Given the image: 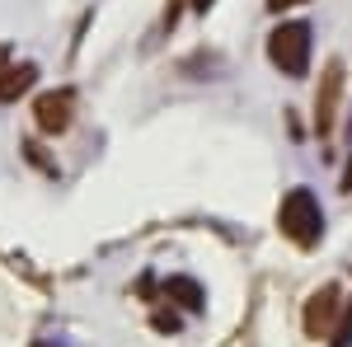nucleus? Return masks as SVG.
Wrapping results in <instances>:
<instances>
[{
	"mask_svg": "<svg viewBox=\"0 0 352 347\" xmlns=\"http://www.w3.org/2000/svg\"><path fill=\"white\" fill-rule=\"evenodd\" d=\"M277 230L296 244V249L320 244V235H324V212H320V202H315L310 188H292V192L282 197V207H277Z\"/></svg>",
	"mask_w": 352,
	"mask_h": 347,
	"instance_id": "nucleus-1",
	"label": "nucleus"
},
{
	"mask_svg": "<svg viewBox=\"0 0 352 347\" xmlns=\"http://www.w3.org/2000/svg\"><path fill=\"white\" fill-rule=\"evenodd\" d=\"M268 56H272V66H277L282 76H305V66H310V28L305 24L272 28Z\"/></svg>",
	"mask_w": 352,
	"mask_h": 347,
	"instance_id": "nucleus-2",
	"label": "nucleus"
},
{
	"mask_svg": "<svg viewBox=\"0 0 352 347\" xmlns=\"http://www.w3.org/2000/svg\"><path fill=\"white\" fill-rule=\"evenodd\" d=\"M338 94H343V66L333 61L324 71V85H320V99H315V127L329 132L333 127V113H338Z\"/></svg>",
	"mask_w": 352,
	"mask_h": 347,
	"instance_id": "nucleus-3",
	"label": "nucleus"
},
{
	"mask_svg": "<svg viewBox=\"0 0 352 347\" xmlns=\"http://www.w3.org/2000/svg\"><path fill=\"white\" fill-rule=\"evenodd\" d=\"M343 300H338V287H324V291L310 295V305H305V333L310 338H320L329 324H333V310H338Z\"/></svg>",
	"mask_w": 352,
	"mask_h": 347,
	"instance_id": "nucleus-4",
	"label": "nucleus"
},
{
	"mask_svg": "<svg viewBox=\"0 0 352 347\" xmlns=\"http://www.w3.org/2000/svg\"><path fill=\"white\" fill-rule=\"evenodd\" d=\"M33 113H38V127H43V132H66V127H71V94H66V89H61V94H43Z\"/></svg>",
	"mask_w": 352,
	"mask_h": 347,
	"instance_id": "nucleus-5",
	"label": "nucleus"
},
{
	"mask_svg": "<svg viewBox=\"0 0 352 347\" xmlns=\"http://www.w3.org/2000/svg\"><path fill=\"white\" fill-rule=\"evenodd\" d=\"M33 80H38V71H33L28 61L24 66H5V71H0V104H14L19 94H28Z\"/></svg>",
	"mask_w": 352,
	"mask_h": 347,
	"instance_id": "nucleus-6",
	"label": "nucleus"
},
{
	"mask_svg": "<svg viewBox=\"0 0 352 347\" xmlns=\"http://www.w3.org/2000/svg\"><path fill=\"white\" fill-rule=\"evenodd\" d=\"M169 295H179L188 310H202V291H197V282H188V277H169V287H164Z\"/></svg>",
	"mask_w": 352,
	"mask_h": 347,
	"instance_id": "nucleus-7",
	"label": "nucleus"
},
{
	"mask_svg": "<svg viewBox=\"0 0 352 347\" xmlns=\"http://www.w3.org/2000/svg\"><path fill=\"white\" fill-rule=\"evenodd\" d=\"M333 343H338V347H348V343H352V305H348V320L333 328Z\"/></svg>",
	"mask_w": 352,
	"mask_h": 347,
	"instance_id": "nucleus-8",
	"label": "nucleus"
},
{
	"mask_svg": "<svg viewBox=\"0 0 352 347\" xmlns=\"http://www.w3.org/2000/svg\"><path fill=\"white\" fill-rule=\"evenodd\" d=\"M272 10H287V5H300V0H268Z\"/></svg>",
	"mask_w": 352,
	"mask_h": 347,
	"instance_id": "nucleus-9",
	"label": "nucleus"
},
{
	"mask_svg": "<svg viewBox=\"0 0 352 347\" xmlns=\"http://www.w3.org/2000/svg\"><path fill=\"white\" fill-rule=\"evenodd\" d=\"M343 192H352V164H348V174H343Z\"/></svg>",
	"mask_w": 352,
	"mask_h": 347,
	"instance_id": "nucleus-10",
	"label": "nucleus"
},
{
	"mask_svg": "<svg viewBox=\"0 0 352 347\" xmlns=\"http://www.w3.org/2000/svg\"><path fill=\"white\" fill-rule=\"evenodd\" d=\"M192 5H197V10H212V5H217V0H192Z\"/></svg>",
	"mask_w": 352,
	"mask_h": 347,
	"instance_id": "nucleus-11",
	"label": "nucleus"
},
{
	"mask_svg": "<svg viewBox=\"0 0 352 347\" xmlns=\"http://www.w3.org/2000/svg\"><path fill=\"white\" fill-rule=\"evenodd\" d=\"M5 61H10V47H0V71H5Z\"/></svg>",
	"mask_w": 352,
	"mask_h": 347,
	"instance_id": "nucleus-12",
	"label": "nucleus"
}]
</instances>
